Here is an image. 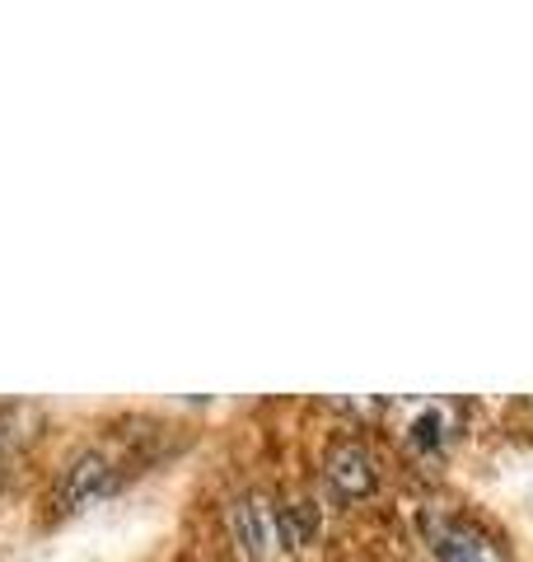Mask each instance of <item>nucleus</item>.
<instances>
[{
	"mask_svg": "<svg viewBox=\"0 0 533 562\" xmlns=\"http://www.w3.org/2000/svg\"><path fill=\"white\" fill-rule=\"evenodd\" d=\"M229 530H235V543L253 562H281L291 553L286 512L272 497H262V492H248V497L229 506Z\"/></svg>",
	"mask_w": 533,
	"mask_h": 562,
	"instance_id": "nucleus-1",
	"label": "nucleus"
},
{
	"mask_svg": "<svg viewBox=\"0 0 533 562\" xmlns=\"http://www.w3.org/2000/svg\"><path fill=\"white\" fill-rule=\"evenodd\" d=\"M421 525H426V539H431V553L440 562H510L501 553V543H496L487 530H477V525L464 520V516L426 512Z\"/></svg>",
	"mask_w": 533,
	"mask_h": 562,
	"instance_id": "nucleus-2",
	"label": "nucleus"
},
{
	"mask_svg": "<svg viewBox=\"0 0 533 562\" xmlns=\"http://www.w3.org/2000/svg\"><path fill=\"white\" fill-rule=\"evenodd\" d=\"M324 469H328V483L342 492L347 502H361V497H370V492L379 487V464H375V454H370L365 441H355V436H347V441H337V446L328 450Z\"/></svg>",
	"mask_w": 533,
	"mask_h": 562,
	"instance_id": "nucleus-3",
	"label": "nucleus"
},
{
	"mask_svg": "<svg viewBox=\"0 0 533 562\" xmlns=\"http://www.w3.org/2000/svg\"><path fill=\"white\" fill-rule=\"evenodd\" d=\"M117 483V469L109 454H99V450H84L76 454L66 469H61V483H57V506L61 512H80V506H89L94 497H103Z\"/></svg>",
	"mask_w": 533,
	"mask_h": 562,
	"instance_id": "nucleus-4",
	"label": "nucleus"
},
{
	"mask_svg": "<svg viewBox=\"0 0 533 562\" xmlns=\"http://www.w3.org/2000/svg\"><path fill=\"white\" fill-rule=\"evenodd\" d=\"M450 403H440V408H435V403H431V408H421V417L412 422V427H407V431H412V441L417 446H444V436H450Z\"/></svg>",
	"mask_w": 533,
	"mask_h": 562,
	"instance_id": "nucleus-5",
	"label": "nucleus"
}]
</instances>
